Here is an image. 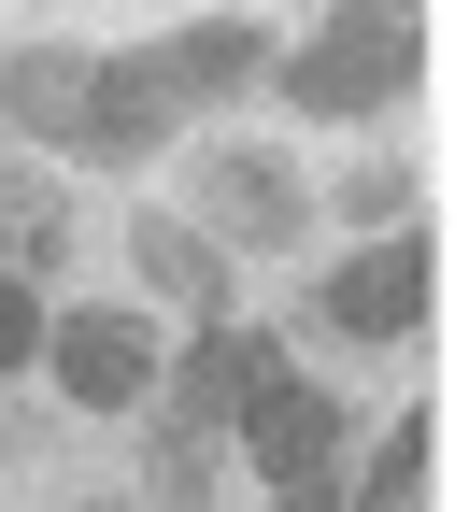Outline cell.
Here are the masks:
<instances>
[{
	"label": "cell",
	"instance_id": "6da1fadb",
	"mask_svg": "<svg viewBox=\"0 0 469 512\" xmlns=\"http://www.w3.org/2000/svg\"><path fill=\"white\" fill-rule=\"evenodd\" d=\"M413 57H427V29L398 15V0H342V15L285 57V100L299 114H384V100H413Z\"/></svg>",
	"mask_w": 469,
	"mask_h": 512
},
{
	"label": "cell",
	"instance_id": "7a4b0ae2",
	"mask_svg": "<svg viewBox=\"0 0 469 512\" xmlns=\"http://www.w3.org/2000/svg\"><path fill=\"white\" fill-rule=\"evenodd\" d=\"M242 441H256V470H271L285 512H342V399H327V384L271 370V384L242 399Z\"/></svg>",
	"mask_w": 469,
	"mask_h": 512
},
{
	"label": "cell",
	"instance_id": "3957f363",
	"mask_svg": "<svg viewBox=\"0 0 469 512\" xmlns=\"http://www.w3.org/2000/svg\"><path fill=\"white\" fill-rule=\"evenodd\" d=\"M185 200H199V242L214 256H242V242H299V171L285 157H256V143H199V171H185Z\"/></svg>",
	"mask_w": 469,
	"mask_h": 512
},
{
	"label": "cell",
	"instance_id": "277c9868",
	"mask_svg": "<svg viewBox=\"0 0 469 512\" xmlns=\"http://www.w3.org/2000/svg\"><path fill=\"white\" fill-rule=\"evenodd\" d=\"M43 370L72 384L86 413H128V399H157V328L114 313V299H72V313L43 328Z\"/></svg>",
	"mask_w": 469,
	"mask_h": 512
},
{
	"label": "cell",
	"instance_id": "5b68a950",
	"mask_svg": "<svg viewBox=\"0 0 469 512\" xmlns=\"http://www.w3.org/2000/svg\"><path fill=\"white\" fill-rule=\"evenodd\" d=\"M171 143V86L143 72V57H86V100H72V157L86 171H143Z\"/></svg>",
	"mask_w": 469,
	"mask_h": 512
},
{
	"label": "cell",
	"instance_id": "8992f818",
	"mask_svg": "<svg viewBox=\"0 0 469 512\" xmlns=\"http://www.w3.org/2000/svg\"><path fill=\"white\" fill-rule=\"evenodd\" d=\"M413 313H427V242L413 228H384V242H356L342 271H327V328L342 342H398Z\"/></svg>",
	"mask_w": 469,
	"mask_h": 512
},
{
	"label": "cell",
	"instance_id": "52a82bcc",
	"mask_svg": "<svg viewBox=\"0 0 469 512\" xmlns=\"http://www.w3.org/2000/svg\"><path fill=\"white\" fill-rule=\"evenodd\" d=\"M271 370H285V356L256 342V328H199L185 370H171V413H157V427H171V441H214V427H242V399H256Z\"/></svg>",
	"mask_w": 469,
	"mask_h": 512
},
{
	"label": "cell",
	"instance_id": "ba28073f",
	"mask_svg": "<svg viewBox=\"0 0 469 512\" xmlns=\"http://www.w3.org/2000/svg\"><path fill=\"white\" fill-rule=\"evenodd\" d=\"M72 100H86V57L72 43H15L0 57V128H15V143L72 157Z\"/></svg>",
	"mask_w": 469,
	"mask_h": 512
},
{
	"label": "cell",
	"instance_id": "9c48e42d",
	"mask_svg": "<svg viewBox=\"0 0 469 512\" xmlns=\"http://www.w3.org/2000/svg\"><path fill=\"white\" fill-rule=\"evenodd\" d=\"M128 271H143L157 299H185V313H199V328H228V256H214V242H199L185 214H128Z\"/></svg>",
	"mask_w": 469,
	"mask_h": 512
},
{
	"label": "cell",
	"instance_id": "30bf717a",
	"mask_svg": "<svg viewBox=\"0 0 469 512\" xmlns=\"http://www.w3.org/2000/svg\"><path fill=\"white\" fill-rule=\"evenodd\" d=\"M143 72H157L171 100H228V86H256V72H271V43H256L242 15H199V29H171V43L143 57Z\"/></svg>",
	"mask_w": 469,
	"mask_h": 512
},
{
	"label": "cell",
	"instance_id": "8fae6325",
	"mask_svg": "<svg viewBox=\"0 0 469 512\" xmlns=\"http://www.w3.org/2000/svg\"><path fill=\"white\" fill-rule=\"evenodd\" d=\"M0 271H15V285L72 271V200H57L43 171H0Z\"/></svg>",
	"mask_w": 469,
	"mask_h": 512
},
{
	"label": "cell",
	"instance_id": "7c38bea8",
	"mask_svg": "<svg viewBox=\"0 0 469 512\" xmlns=\"http://www.w3.org/2000/svg\"><path fill=\"white\" fill-rule=\"evenodd\" d=\"M143 498H157V512H199V498H214V441H171V427H157V441H143Z\"/></svg>",
	"mask_w": 469,
	"mask_h": 512
},
{
	"label": "cell",
	"instance_id": "4fadbf2b",
	"mask_svg": "<svg viewBox=\"0 0 469 512\" xmlns=\"http://www.w3.org/2000/svg\"><path fill=\"white\" fill-rule=\"evenodd\" d=\"M356 498H370V512H413V498H427V413H413V427H384V456L356 470Z\"/></svg>",
	"mask_w": 469,
	"mask_h": 512
},
{
	"label": "cell",
	"instance_id": "5bb4252c",
	"mask_svg": "<svg viewBox=\"0 0 469 512\" xmlns=\"http://www.w3.org/2000/svg\"><path fill=\"white\" fill-rule=\"evenodd\" d=\"M342 214L356 228H413V171H398V157H356L342 171Z\"/></svg>",
	"mask_w": 469,
	"mask_h": 512
},
{
	"label": "cell",
	"instance_id": "9a60e30c",
	"mask_svg": "<svg viewBox=\"0 0 469 512\" xmlns=\"http://www.w3.org/2000/svg\"><path fill=\"white\" fill-rule=\"evenodd\" d=\"M29 356H43V285L0 271V370H29Z\"/></svg>",
	"mask_w": 469,
	"mask_h": 512
},
{
	"label": "cell",
	"instance_id": "2e32d148",
	"mask_svg": "<svg viewBox=\"0 0 469 512\" xmlns=\"http://www.w3.org/2000/svg\"><path fill=\"white\" fill-rule=\"evenodd\" d=\"M86 512H143V498H86Z\"/></svg>",
	"mask_w": 469,
	"mask_h": 512
},
{
	"label": "cell",
	"instance_id": "e0dca14e",
	"mask_svg": "<svg viewBox=\"0 0 469 512\" xmlns=\"http://www.w3.org/2000/svg\"><path fill=\"white\" fill-rule=\"evenodd\" d=\"M0 441H15V427H0Z\"/></svg>",
	"mask_w": 469,
	"mask_h": 512
}]
</instances>
